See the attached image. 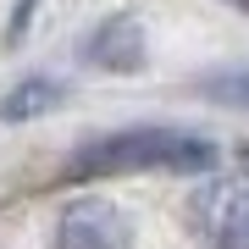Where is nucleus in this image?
<instances>
[{"label": "nucleus", "instance_id": "obj_1", "mask_svg": "<svg viewBox=\"0 0 249 249\" xmlns=\"http://www.w3.org/2000/svg\"><path fill=\"white\" fill-rule=\"evenodd\" d=\"M216 144L178 127H122V133L89 139L67 166V183L94 178H127V172H211Z\"/></svg>", "mask_w": 249, "mask_h": 249}, {"label": "nucleus", "instance_id": "obj_2", "mask_svg": "<svg viewBox=\"0 0 249 249\" xmlns=\"http://www.w3.org/2000/svg\"><path fill=\"white\" fill-rule=\"evenodd\" d=\"M194 227L211 249H249V172L211 178L194 194Z\"/></svg>", "mask_w": 249, "mask_h": 249}, {"label": "nucleus", "instance_id": "obj_3", "mask_svg": "<svg viewBox=\"0 0 249 249\" xmlns=\"http://www.w3.org/2000/svg\"><path fill=\"white\" fill-rule=\"evenodd\" d=\"M55 249H133V227L111 199H78L55 222Z\"/></svg>", "mask_w": 249, "mask_h": 249}, {"label": "nucleus", "instance_id": "obj_4", "mask_svg": "<svg viewBox=\"0 0 249 249\" xmlns=\"http://www.w3.org/2000/svg\"><path fill=\"white\" fill-rule=\"evenodd\" d=\"M83 61L106 67V72H139L144 67V34L133 17H111L100 22L89 34V45H83Z\"/></svg>", "mask_w": 249, "mask_h": 249}, {"label": "nucleus", "instance_id": "obj_5", "mask_svg": "<svg viewBox=\"0 0 249 249\" xmlns=\"http://www.w3.org/2000/svg\"><path fill=\"white\" fill-rule=\"evenodd\" d=\"M55 100H61V89H55L50 78H28L22 89H11V94H6L0 116H6V122H17V116H39V111H50Z\"/></svg>", "mask_w": 249, "mask_h": 249}, {"label": "nucleus", "instance_id": "obj_6", "mask_svg": "<svg viewBox=\"0 0 249 249\" xmlns=\"http://www.w3.org/2000/svg\"><path fill=\"white\" fill-rule=\"evenodd\" d=\"M205 94L222 106H249V72L244 78H205Z\"/></svg>", "mask_w": 249, "mask_h": 249}, {"label": "nucleus", "instance_id": "obj_7", "mask_svg": "<svg viewBox=\"0 0 249 249\" xmlns=\"http://www.w3.org/2000/svg\"><path fill=\"white\" fill-rule=\"evenodd\" d=\"M232 6H244V11H249V0H232Z\"/></svg>", "mask_w": 249, "mask_h": 249}]
</instances>
